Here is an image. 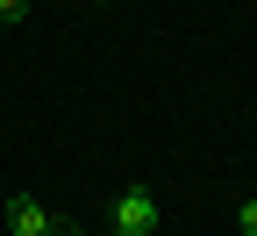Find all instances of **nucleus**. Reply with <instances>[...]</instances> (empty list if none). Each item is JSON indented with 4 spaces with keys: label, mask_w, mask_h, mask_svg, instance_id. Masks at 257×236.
<instances>
[{
    "label": "nucleus",
    "mask_w": 257,
    "mask_h": 236,
    "mask_svg": "<svg viewBox=\"0 0 257 236\" xmlns=\"http://www.w3.org/2000/svg\"><path fill=\"white\" fill-rule=\"evenodd\" d=\"M29 15V0H0V22H22Z\"/></svg>",
    "instance_id": "obj_4"
},
{
    "label": "nucleus",
    "mask_w": 257,
    "mask_h": 236,
    "mask_svg": "<svg viewBox=\"0 0 257 236\" xmlns=\"http://www.w3.org/2000/svg\"><path fill=\"white\" fill-rule=\"evenodd\" d=\"M236 222H243V236H257V200H243V208H236Z\"/></svg>",
    "instance_id": "obj_3"
},
{
    "label": "nucleus",
    "mask_w": 257,
    "mask_h": 236,
    "mask_svg": "<svg viewBox=\"0 0 257 236\" xmlns=\"http://www.w3.org/2000/svg\"><path fill=\"white\" fill-rule=\"evenodd\" d=\"M8 229H15V236H50L57 222L43 215V200H29V193H15V200H8Z\"/></svg>",
    "instance_id": "obj_2"
},
{
    "label": "nucleus",
    "mask_w": 257,
    "mask_h": 236,
    "mask_svg": "<svg viewBox=\"0 0 257 236\" xmlns=\"http://www.w3.org/2000/svg\"><path fill=\"white\" fill-rule=\"evenodd\" d=\"M114 236H157V200H150L143 186H128V193L114 200Z\"/></svg>",
    "instance_id": "obj_1"
}]
</instances>
